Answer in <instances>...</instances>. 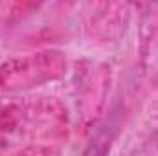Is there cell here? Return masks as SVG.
Masks as SVG:
<instances>
[{"label":"cell","mask_w":158,"mask_h":156,"mask_svg":"<svg viewBox=\"0 0 158 156\" xmlns=\"http://www.w3.org/2000/svg\"><path fill=\"white\" fill-rule=\"evenodd\" d=\"M64 68L66 61L57 51H40L28 57L11 59L0 68V86L6 90L37 86L57 79Z\"/></svg>","instance_id":"obj_1"},{"label":"cell","mask_w":158,"mask_h":156,"mask_svg":"<svg viewBox=\"0 0 158 156\" xmlns=\"http://www.w3.org/2000/svg\"><path fill=\"white\" fill-rule=\"evenodd\" d=\"M44 0H13V13L19 17H24L31 11H35Z\"/></svg>","instance_id":"obj_2"},{"label":"cell","mask_w":158,"mask_h":156,"mask_svg":"<svg viewBox=\"0 0 158 156\" xmlns=\"http://www.w3.org/2000/svg\"><path fill=\"white\" fill-rule=\"evenodd\" d=\"M61 2H66V4H70V2H74V0H61Z\"/></svg>","instance_id":"obj_3"}]
</instances>
